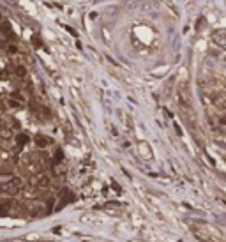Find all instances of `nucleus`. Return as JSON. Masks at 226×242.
<instances>
[{
    "label": "nucleus",
    "mask_w": 226,
    "mask_h": 242,
    "mask_svg": "<svg viewBox=\"0 0 226 242\" xmlns=\"http://www.w3.org/2000/svg\"><path fill=\"white\" fill-rule=\"evenodd\" d=\"M36 143H37L39 147H46V145L50 143V140L44 138V136H37V138H36Z\"/></svg>",
    "instance_id": "f257e3e1"
},
{
    "label": "nucleus",
    "mask_w": 226,
    "mask_h": 242,
    "mask_svg": "<svg viewBox=\"0 0 226 242\" xmlns=\"http://www.w3.org/2000/svg\"><path fill=\"white\" fill-rule=\"evenodd\" d=\"M32 42H34L36 46H41V41H39V37H37V36H34V37H32Z\"/></svg>",
    "instance_id": "f03ea898"
},
{
    "label": "nucleus",
    "mask_w": 226,
    "mask_h": 242,
    "mask_svg": "<svg viewBox=\"0 0 226 242\" xmlns=\"http://www.w3.org/2000/svg\"><path fill=\"white\" fill-rule=\"evenodd\" d=\"M0 18H2V16H0Z\"/></svg>",
    "instance_id": "7ed1b4c3"
}]
</instances>
